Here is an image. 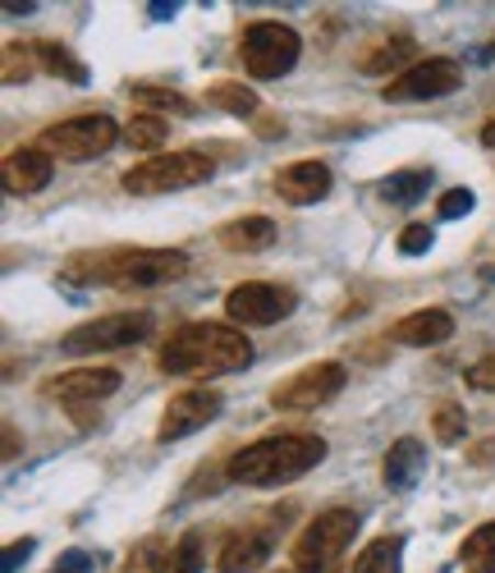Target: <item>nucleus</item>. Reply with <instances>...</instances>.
Wrapping results in <instances>:
<instances>
[{
  "label": "nucleus",
  "instance_id": "obj_15",
  "mask_svg": "<svg viewBox=\"0 0 495 573\" xmlns=\"http://www.w3.org/2000/svg\"><path fill=\"white\" fill-rule=\"evenodd\" d=\"M390 340L395 345H408V349H436L454 340V317L446 307H423V312H408L390 326Z\"/></svg>",
  "mask_w": 495,
  "mask_h": 573
},
{
  "label": "nucleus",
  "instance_id": "obj_2",
  "mask_svg": "<svg viewBox=\"0 0 495 573\" xmlns=\"http://www.w3.org/2000/svg\"><path fill=\"white\" fill-rule=\"evenodd\" d=\"M189 257L179 248H106L69 257L65 276L78 284H115V290H161L184 280Z\"/></svg>",
  "mask_w": 495,
  "mask_h": 573
},
{
  "label": "nucleus",
  "instance_id": "obj_12",
  "mask_svg": "<svg viewBox=\"0 0 495 573\" xmlns=\"http://www.w3.org/2000/svg\"><path fill=\"white\" fill-rule=\"evenodd\" d=\"M221 390H206V385H193L184 390V395H175L161 413V427H156V440H184L193 431H202L206 423H216L221 418Z\"/></svg>",
  "mask_w": 495,
  "mask_h": 573
},
{
  "label": "nucleus",
  "instance_id": "obj_30",
  "mask_svg": "<svg viewBox=\"0 0 495 573\" xmlns=\"http://www.w3.org/2000/svg\"><path fill=\"white\" fill-rule=\"evenodd\" d=\"M436 440L440 446H459L463 440V408H454V404L436 408Z\"/></svg>",
  "mask_w": 495,
  "mask_h": 573
},
{
  "label": "nucleus",
  "instance_id": "obj_18",
  "mask_svg": "<svg viewBox=\"0 0 495 573\" xmlns=\"http://www.w3.org/2000/svg\"><path fill=\"white\" fill-rule=\"evenodd\" d=\"M423 468H427V446H423V440H413V436H404V440L390 446V454L381 463V478H385L390 491H413V486H418V478H423Z\"/></svg>",
  "mask_w": 495,
  "mask_h": 573
},
{
  "label": "nucleus",
  "instance_id": "obj_25",
  "mask_svg": "<svg viewBox=\"0 0 495 573\" xmlns=\"http://www.w3.org/2000/svg\"><path fill=\"white\" fill-rule=\"evenodd\" d=\"M166 555H170V546L161 537H147V541H138L134 551H128V560L120 564V573H161Z\"/></svg>",
  "mask_w": 495,
  "mask_h": 573
},
{
  "label": "nucleus",
  "instance_id": "obj_27",
  "mask_svg": "<svg viewBox=\"0 0 495 573\" xmlns=\"http://www.w3.org/2000/svg\"><path fill=\"white\" fill-rule=\"evenodd\" d=\"M161 573H202V537L198 532H184L175 546H170V555L161 564Z\"/></svg>",
  "mask_w": 495,
  "mask_h": 573
},
{
  "label": "nucleus",
  "instance_id": "obj_7",
  "mask_svg": "<svg viewBox=\"0 0 495 573\" xmlns=\"http://www.w3.org/2000/svg\"><path fill=\"white\" fill-rule=\"evenodd\" d=\"M299 307V294L290 284H271V280H244L225 294V317L234 326H275Z\"/></svg>",
  "mask_w": 495,
  "mask_h": 573
},
{
  "label": "nucleus",
  "instance_id": "obj_3",
  "mask_svg": "<svg viewBox=\"0 0 495 573\" xmlns=\"http://www.w3.org/2000/svg\"><path fill=\"white\" fill-rule=\"evenodd\" d=\"M326 459V440L307 436V431H284V436H267L257 446L234 450L225 463V478L234 486H284L303 473H312Z\"/></svg>",
  "mask_w": 495,
  "mask_h": 573
},
{
  "label": "nucleus",
  "instance_id": "obj_19",
  "mask_svg": "<svg viewBox=\"0 0 495 573\" xmlns=\"http://www.w3.org/2000/svg\"><path fill=\"white\" fill-rule=\"evenodd\" d=\"M221 244L229 252H267L275 244V221L271 216H244L221 225Z\"/></svg>",
  "mask_w": 495,
  "mask_h": 573
},
{
  "label": "nucleus",
  "instance_id": "obj_36",
  "mask_svg": "<svg viewBox=\"0 0 495 573\" xmlns=\"http://www.w3.org/2000/svg\"><path fill=\"white\" fill-rule=\"evenodd\" d=\"M468 459H473V463H495V440H482V446L468 454Z\"/></svg>",
  "mask_w": 495,
  "mask_h": 573
},
{
  "label": "nucleus",
  "instance_id": "obj_16",
  "mask_svg": "<svg viewBox=\"0 0 495 573\" xmlns=\"http://www.w3.org/2000/svg\"><path fill=\"white\" fill-rule=\"evenodd\" d=\"M0 175H5V189L29 198V193H42L50 184V175H56V156H46L42 147H14L5 156V166H0Z\"/></svg>",
  "mask_w": 495,
  "mask_h": 573
},
{
  "label": "nucleus",
  "instance_id": "obj_34",
  "mask_svg": "<svg viewBox=\"0 0 495 573\" xmlns=\"http://www.w3.org/2000/svg\"><path fill=\"white\" fill-rule=\"evenodd\" d=\"M50 573H92V560H88L83 551H65V555H60V564L50 569Z\"/></svg>",
  "mask_w": 495,
  "mask_h": 573
},
{
  "label": "nucleus",
  "instance_id": "obj_10",
  "mask_svg": "<svg viewBox=\"0 0 495 573\" xmlns=\"http://www.w3.org/2000/svg\"><path fill=\"white\" fill-rule=\"evenodd\" d=\"M340 390H345V368H340V362H312V368L294 372L284 385L271 390V404L290 408V413H307L317 404H330Z\"/></svg>",
  "mask_w": 495,
  "mask_h": 573
},
{
  "label": "nucleus",
  "instance_id": "obj_9",
  "mask_svg": "<svg viewBox=\"0 0 495 573\" xmlns=\"http://www.w3.org/2000/svg\"><path fill=\"white\" fill-rule=\"evenodd\" d=\"M147 330H151V312H111V317L74 326L65 335V349L69 353H106V349H124V345L147 340Z\"/></svg>",
  "mask_w": 495,
  "mask_h": 573
},
{
  "label": "nucleus",
  "instance_id": "obj_11",
  "mask_svg": "<svg viewBox=\"0 0 495 573\" xmlns=\"http://www.w3.org/2000/svg\"><path fill=\"white\" fill-rule=\"evenodd\" d=\"M459 83H463L459 60L436 56V60H423V65L395 74V78H390V83L381 88V97H385V101H431V97L454 92Z\"/></svg>",
  "mask_w": 495,
  "mask_h": 573
},
{
  "label": "nucleus",
  "instance_id": "obj_33",
  "mask_svg": "<svg viewBox=\"0 0 495 573\" xmlns=\"http://www.w3.org/2000/svg\"><path fill=\"white\" fill-rule=\"evenodd\" d=\"M468 385H473V390H495V353L468 368Z\"/></svg>",
  "mask_w": 495,
  "mask_h": 573
},
{
  "label": "nucleus",
  "instance_id": "obj_13",
  "mask_svg": "<svg viewBox=\"0 0 495 573\" xmlns=\"http://www.w3.org/2000/svg\"><path fill=\"white\" fill-rule=\"evenodd\" d=\"M120 390V372L115 368H74V372H60L42 385L46 400H60V404H74V408H88L97 400H106Z\"/></svg>",
  "mask_w": 495,
  "mask_h": 573
},
{
  "label": "nucleus",
  "instance_id": "obj_31",
  "mask_svg": "<svg viewBox=\"0 0 495 573\" xmlns=\"http://www.w3.org/2000/svg\"><path fill=\"white\" fill-rule=\"evenodd\" d=\"M468 212H473V189H450V193H440V202H436L440 221H454V216H468Z\"/></svg>",
  "mask_w": 495,
  "mask_h": 573
},
{
  "label": "nucleus",
  "instance_id": "obj_22",
  "mask_svg": "<svg viewBox=\"0 0 495 573\" xmlns=\"http://www.w3.org/2000/svg\"><path fill=\"white\" fill-rule=\"evenodd\" d=\"M427 189H431V170H395L390 179H381V198L395 202V206L418 202Z\"/></svg>",
  "mask_w": 495,
  "mask_h": 573
},
{
  "label": "nucleus",
  "instance_id": "obj_32",
  "mask_svg": "<svg viewBox=\"0 0 495 573\" xmlns=\"http://www.w3.org/2000/svg\"><path fill=\"white\" fill-rule=\"evenodd\" d=\"M427 248H431V229H427V225H404L400 252H427Z\"/></svg>",
  "mask_w": 495,
  "mask_h": 573
},
{
  "label": "nucleus",
  "instance_id": "obj_17",
  "mask_svg": "<svg viewBox=\"0 0 495 573\" xmlns=\"http://www.w3.org/2000/svg\"><path fill=\"white\" fill-rule=\"evenodd\" d=\"M275 193L290 202V206H307V202H322L330 193V166L322 161H299L290 170L275 175Z\"/></svg>",
  "mask_w": 495,
  "mask_h": 573
},
{
  "label": "nucleus",
  "instance_id": "obj_21",
  "mask_svg": "<svg viewBox=\"0 0 495 573\" xmlns=\"http://www.w3.org/2000/svg\"><path fill=\"white\" fill-rule=\"evenodd\" d=\"M413 50H418V42H413V37H390V42H381L376 50H368V56L358 60V69L372 74V78H381V74H390V69H400L404 60H413Z\"/></svg>",
  "mask_w": 495,
  "mask_h": 573
},
{
  "label": "nucleus",
  "instance_id": "obj_26",
  "mask_svg": "<svg viewBox=\"0 0 495 573\" xmlns=\"http://www.w3.org/2000/svg\"><path fill=\"white\" fill-rule=\"evenodd\" d=\"M33 50H37V65H42L46 74H65V78H74V83H83V78H88V69L78 65L65 46H56V42H33Z\"/></svg>",
  "mask_w": 495,
  "mask_h": 573
},
{
  "label": "nucleus",
  "instance_id": "obj_38",
  "mask_svg": "<svg viewBox=\"0 0 495 573\" xmlns=\"http://www.w3.org/2000/svg\"><path fill=\"white\" fill-rule=\"evenodd\" d=\"M482 143H486V147H495V120H486V124H482Z\"/></svg>",
  "mask_w": 495,
  "mask_h": 573
},
{
  "label": "nucleus",
  "instance_id": "obj_29",
  "mask_svg": "<svg viewBox=\"0 0 495 573\" xmlns=\"http://www.w3.org/2000/svg\"><path fill=\"white\" fill-rule=\"evenodd\" d=\"M206 101L221 106V111H229V115H252L257 111V92L244 88V83H216L212 92H206Z\"/></svg>",
  "mask_w": 495,
  "mask_h": 573
},
{
  "label": "nucleus",
  "instance_id": "obj_8",
  "mask_svg": "<svg viewBox=\"0 0 495 573\" xmlns=\"http://www.w3.org/2000/svg\"><path fill=\"white\" fill-rule=\"evenodd\" d=\"M294 60H299V33L290 23L262 19L244 33V65L252 78H280L294 69Z\"/></svg>",
  "mask_w": 495,
  "mask_h": 573
},
{
  "label": "nucleus",
  "instance_id": "obj_28",
  "mask_svg": "<svg viewBox=\"0 0 495 573\" xmlns=\"http://www.w3.org/2000/svg\"><path fill=\"white\" fill-rule=\"evenodd\" d=\"M138 101V106H156V111H175V115H189L193 111V101L184 92H175V88H151V83H138L134 92H128Z\"/></svg>",
  "mask_w": 495,
  "mask_h": 573
},
{
  "label": "nucleus",
  "instance_id": "obj_4",
  "mask_svg": "<svg viewBox=\"0 0 495 573\" xmlns=\"http://www.w3.org/2000/svg\"><path fill=\"white\" fill-rule=\"evenodd\" d=\"M216 175V161L206 151H170V156H147L134 170H124L120 184L138 198L156 193H179V189H198Z\"/></svg>",
  "mask_w": 495,
  "mask_h": 573
},
{
  "label": "nucleus",
  "instance_id": "obj_37",
  "mask_svg": "<svg viewBox=\"0 0 495 573\" xmlns=\"http://www.w3.org/2000/svg\"><path fill=\"white\" fill-rule=\"evenodd\" d=\"M14 454H19V431L5 427V459H14Z\"/></svg>",
  "mask_w": 495,
  "mask_h": 573
},
{
  "label": "nucleus",
  "instance_id": "obj_24",
  "mask_svg": "<svg viewBox=\"0 0 495 573\" xmlns=\"http://www.w3.org/2000/svg\"><path fill=\"white\" fill-rule=\"evenodd\" d=\"M166 138H170V124L156 120V115H138L134 124L124 128V143L134 147V151H161Z\"/></svg>",
  "mask_w": 495,
  "mask_h": 573
},
{
  "label": "nucleus",
  "instance_id": "obj_23",
  "mask_svg": "<svg viewBox=\"0 0 495 573\" xmlns=\"http://www.w3.org/2000/svg\"><path fill=\"white\" fill-rule=\"evenodd\" d=\"M459 560H463L468 573H495V524H482L473 537H468Z\"/></svg>",
  "mask_w": 495,
  "mask_h": 573
},
{
  "label": "nucleus",
  "instance_id": "obj_35",
  "mask_svg": "<svg viewBox=\"0 0 495 573\" xmlns=\"http://www.w3.org/2000/svg\"><path fill=\"white\" fill-rule=\"evenodd\" d=\"M29 555H33V537H23V541H14L10 551H5V564H0V569L14 573V569H19V560H29Z\"/></svg>",
  "mask_w": 495,
  "mask_h": 573
},
{
  "label": "nucleus",
  "instance_id": "obj_6",
  "mask_svg": "<svg viewBox=\"0 0 495 573\" xmlns=\"http://www.w3.org/2000/svg\"><path fill=\"white\" fill-rule=\"evenodd\" d=\"M120 138V128L111 115H74V120H60L42 128V151L46 156H60V161H92V156L111 151Z\"/></svg>",
  "mask_w": 495,
  "mask_h": 573
},
{
  "label": "nucleus",
  "instance_id": "obj_39",
  "mask_svg": "<svg viewBox=\"0 0 495 573\" xmlns=\"http://www.w3.org/2000/svg\"><path fill=\"white\" fill-rule=\"evenodd\" d=\"M280 573H307V569H294V564H290V569H280ZM330 573H335V569H330Z\"/></svg>",
  "mask_w": 495,
  "mask_h": 573
},
{
  "label": "nucleus",
  "instance_id": "obj_20",
  "mask_svg": "<svg viewBox=\"0 0 495 573\" xmlns=\"http://www.w3.org/2000/svg\"><path fill=\"white\" fill-rule=\"evenodd\" d=\"M404 537H376L353 555V573H400Z\"/></svg>",
  "mask_w": 495,
  "mask_h": 573
},
{
  "label": "nucleus",
  "instance_id": "obj_1",
  "mask_svg": "<svg viewBox=\"0 0 495 573\" xmlns=\"http://www.w3.org/2000/svg\"><path fill=\"white\" fill-rule=\"evenodd\" d=\"M248 362H252V345L244 340V330L221 326V322H189L161 345V372L166 377L206 381V377L244 372Z\"/></svg>",
  "mask_w": 495,
  "mask_h": 573
},
{
  "label": "nucleus",
  "instance_id": "obj_5",
  "mask_svg": "<svg viewBox=\"0 0 495 573\" xmlns=\"http://www.w3.org/2000/svg\"><path fill=\"white\" fill-rule=\"evenodd\" d=\"M358 528H362V518H358L353 509H326V514H317V518H312V524L299 532V541H294V569L330 573L335 560H340L349 546H353Z\"/></svg>",
  "mask_w": 495,
  "mask_h": 573
},
{
  "label": "nucleus",
  "instance_id": "obj_14",
  "mask_svg": "<svg viewBox=\"0 0 495 573\" xmlns=\"http://www.w3.org/2000/svg\"><path fill=\"white\" fill-rule=\"evenodd\" d=\"M280 528L284 524H248L244 532L225 537L221 555H216V573H257L271 560V546H275Z\"/></svg>",
  "mask_w": 495,
  "mask_h": 573
}]
</instances>
